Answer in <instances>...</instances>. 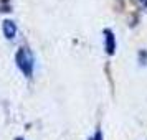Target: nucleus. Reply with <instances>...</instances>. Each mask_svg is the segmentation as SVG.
Masks as SVG:
<instances>
[{
	"label": "nucleus",
	"mask_w": 147,
	"mask_h": 140,
	"mask_svg": "<svg viewBox=\"0 0 147 140\" xmlns=\"http://www.w3.org/2000/svg\"><path fill=\"white\" fill-rule=\"evenodd\" d=\"M15 63L22 73L25 74L27 78L33 76V68H35V56L32 53V50L28 46H20L18 51L15 54Z\"/></svg>",
	"instance_id": "1"
},
{
	"label": "nucleus",
	"mask_w": 147,
	"mask_h": 140,
	"mask_svg": "<svg viewBox=\"0 0 147 140\" xmlns=\"http://www.w3.org/2000/svg\"><path fill=\"white\" fill-rule=\"evenodd\" d=\"M104 50L107 54H114L116 51V36L111 30H104Z\"/></svg>",
	"instance_id": "2"
},
{
	"label": "nucleus",
	"mask_w": 147,
	"mask_h": 140,
	"mask_svg": "<svg viewBox=\"0 0 147 140\" xmlns=\"http://www.w3.org/2000/svg\"><path fill=\"white\" fill-rule=\"evenodd\" d=\"M2 31H3L7 40H13L15 35H17V25H15V21L3 20V23H2Z\"/></svg>",
	"instance_id": "3"
},
{
	"label": "nucleus",
	"mask_w": 147,
	"mask_h": 140,
	"mask_svg": "<svg viewBox=\"0 0 147 140\" xmlns=\"http://www.w3.org/2000/svg\"><path fill=\"white\" fill-rule=\"evenodd\" d=\"M139 63H140V66L147 64V51L146 50H140L139 51Z\"/></svg>",
	"instance_id": "4"
},
{
	"label": "nucleus",
	"mask_w": 147,
	"mask_h": 140,
	"mask_svg": "<svg viewBox=\"0 0 147 140\" xmlns=\"http://www.w3.org/2000/svg\"><path fill=\"white\" fill-rule=\"evenodd\" d=\"M89 140H102V133H101V130H96V133H94Z\"/></svg>",
	"instance_id": "5"
},
{
	"label": "nucleus",
	"mask_w": 147,
	"mask_h": 140,
	"mask_svg": "<svg viewBox=\"0 0 147 140\" xmlns=\"http://www.w3.org/2000/svg\"><path fill=\"white\" fill-rule=\"evenodd\" d=\"M139 2L140 8H144V10H147V0H137Z\"/></svg>",
	"instance_id": "6"
},
{
	"label": "nucleus",
	"mask_w": 147,
	"mask_h": 140,
	"mask_svg": "<svg viewBox=\"0 0 147 140\" xmlns=\"http://www.w3.org/2000/svg\"><path fill=\"white\" fill-rule=\"evenodd\" d=\"M15 140H23V139H20V137H18V139H15Z\"/></svg>",
	"instance_id": "7"
}]
</instances>
